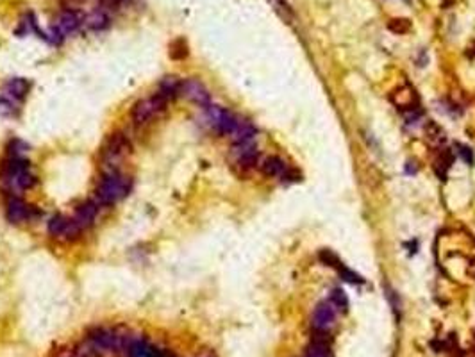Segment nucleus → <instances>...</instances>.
<instances>
[{"label": "nucleus", "mask_w": 475, "mask_h": 357, "mask_svg": "<svg viewBox=\"0 0 475 357\" xmlns=\"http://www.w3.org/2000/svg\"><path fill=\"white\" fill-rule=\"evenodd\" d=\"M38 184V175L25 157L8 156L0 163V189L8 196H20Z\"/></svg>", "instance_id": "f257e3e1"}, {"label": "nucleus", "mask_w": 475, "mask_h": 357, "mask_svg": "<svg viewBox=\"0 0 475 357\" xmlns=\"http://www.w3.org/2000/svg\"><path fill=\"white\" fill-rule=\"evenodd\" d=\"M132 191V179L120 170H111V172H102L100 179L95 188V198L100 207H109V205L118 204L123 200L129 193Z\"/></svg>", "instance_id": "f03ea898"}, {"label": "nucleus", "mask_w": 475, "mask_h": 357, "mask_svg": "<svg viewBox=\"0 0 475 357\" xmlns=\"http://www.w3.org/2000/svg\"><path fill=\"white\" fill-rule=\"evenodd\" d=\"M132 152V143L129 136L122 130L109 134L107 139L104 141L102 150H100V165L102 172H111V170H120V165L129 154Z\"/></svg>", "instance_id": "7ed1b4c3"}, {"label": "nucleus", "mask_w": 475, "mask_h": 357, "mask_svg": "<svg viewBox=\"0 0 475 357\" xmlns=\"http://www.w3.org/2000/svg\"><path fill=\"white\" fill-rule=\"evenodd\" d=\"M170 102H166L165 98L154 93L152 97H147L138 100L130 109V122L136 127H143L150 123L154 118H157L161 113H165Z\"/></svg>", "instance_id": "20e7f679"}, {"label": "nucleus", "mask_w": 475, "mask_h": 357, "mask_svg": "<svg viewBox=\"0 0 475 357\" xmlns=\"http://www.w3.org/2000/svg\"><path fill=\"white\" fill-rule=\"evenodd\" d=\"M81 27H83V16L74 9H64L54 20V25L50 27L47 39L54 45H61L68 36L75 34Z\"/></svg>", "instance_id": "39448f33"}, {"label": "nucleus", "mask_w": 475, "mask_h": 357, "mask_svg": "<svg viewBox=\"0 0 475 357\" xmlns=\"http://www.w3.org/2000/svg\"><path fill=\"white\" fill-rule=\"evenodd\" d=\"M47 231L54 240L70 243V241H75L81 238V234L84 232V229L74 220V216L55 215L48 220Z\"/></svg>", "instance_id": "423d86ee"}, {"label": "nucleus", "mask_w": 475, "mask_h": 357, "mask_svg": "<svg viewBox=\"0 0 475 357\" xmlns=\"http://www.w3.org/2000/svg\"><path fill=\"white\" fill-rule=\"evenodd\" d=\"M206 123L211 127L215 132L222 134V136H231L234 132L236 125L240 122V116L232 114L229 109L220 106H208L206 107Z\"/></svg>", "instance_id": "0eeeda50"}, {"label": "nucleus", "mask_w": 475, "mask_h": 357, "mask_svg": "<svg viewBox=\"0 0 475 357\" xmlns=\"http://www.w3.org/2000/svg\"><path fill=\"white\" fill-rule=\"evenodd\" d=\"M38 216V209L34 205L27 204L22 196H8L6 202V218L9 224H25V222H32Z\"/></svg>", "instance_id": "6e6552de"}, {"label": "nucleus", "mask_w": 475, "mask_h": 357, "mask_svg": "<svg viewBox=\"0 0 475 357\" xmlns=\"http://www.w3.org/2000/svg\"><path fill=\"white\" fill-rule=\"evenodd\" d=\"M179 97H184L186 100L196 104L198 107H208L211 106V93L204 86V83H200L198 79H182L181 81V90H179Z\"/></svg>", "instance_id": "1a4fd4ad"}, {"label": "nucleus", "mask_w": 475, "mask_h": 357, "mask_svg": "<svg viewBox=\"0 0 475 357\" xmlns=\"http://www.w3.org/2000/svg\"><path fill=\"white\" fill-rule=\"evenodd\" d=\"M232 159L240 168H252L254 165H257V149H255L254 141L234 143Z\"/></svg>", "instance_id": "9d476101"}, {"label": "nucleus", "mask_w": 475, "mask_h": 357, "mask_svg": "<svg viewBox=\"0 0 475 357\" xmlns=\"http://www.w3.org/2000/svg\"><path fill=\"white\" fill-rule=\"evenodd\" d=\"M29 91H31V83L24 77L8 79L4 83V86H2V95L13 98V100H16V102L20 104H22V100L29 95Z\"/></svg>", "instance_id": "9b49d317"}, {"label": "nucleus", "mask_w": 475, "mask_h": 357, "mask_svg": "<svg viewBox=\"0 0 475 357\" xmlns=\"http://www.w3.org/2000/svg\"><path fill=\"white\" fill-rule=\"evenodd\" d=\"M98 211H100V205H98L95 200L83 202V204L77 205V209H75L74 220L77 222L84 231H86V229H90L91 225L95 224V220H97V216H98Z\"/></svg>", "instance_id": "f8f14e48"}, {"label": "nucleus", "mask_w": 475, "mask_h": 357, "mask_svg": "<svg viewBox=\"0 0 475 357\" xmlns=\"http://www.w3.org/2000/svg\"><path fill=\"white\" fill-rule=\"evenodd\" d=\"M334 320H336V311L330 304H318L313 311V327L320 332L330 329L334 325Z\"/></svg>", "instance_id": "ddd939ff"}, {"label": "nucleus", "mask_w": 475, "mask_h": 357, "mask_svg": "<svg viewBox=\"0 0 475 357\" xmlns=\"http://www.w3.org/2000/svg\"><path fill=\"white\" fill-rule=\"evenodd\" d=\"M83 25L86 29H90V31H95V32L106 31V29L111 25V16L104 8H97V9H93V11L86 13V15L83 16Z\"/></svg>", "instance_id": "4468645a"}, {"label": "nucleus", "mask_w": 475, "mask_h": 357, "mask_svg": "<svg viewBox=\"0 0 475 357\" xmlns=\"http://www.w3.org/2000/svg\"><path fill=\"white\" fill-rule=\"evenodd\" d=\"M181 81L182 79H177L175 75H168V77L161 79V83L157 86L156 93L159 97H163L166 102H172L173 98L179 97V90H181Z\"/></svg>", "instance_id": "2eb2a0df"}, {"label": "nucleus", "mask_w": 475, "mask_h": 357, "mask_svg": "<svg viewBox=\"0 0 475 357\" xmlns=\"http://www.w3.org/2000/svg\"><path fill=\"white\" fill-rule=\"evenodd\" d=\"M261 170H263L264 175L268 177H284L288 172V165L281 159V157H266L263 163H261Z\"/></svg>", "instance_id": "dca6fc26"}, {"label": "nucleus", "mask_w": 475, "mask_h": 357, "mask_svg": "<svg viewBox=\"0 0 475 357\" xmlns=\"http://www.w3.org/2000/svg\"><path fill=\"white\" fill-rule=\"evenodd\" d=\"M255 127L252 125L248 120H241L238 122V125H236L234 132L231 134L229 137H232V141L234 143H243V141H254V136H255Z\"/></svg>", "instance_id": "f3484780"}, {"label": "nucleus", "mask_w": 475, "mask_h": 357, "mask_svg": "<svg viewBox=\"0 0 475 357\" xmlns=\"http://www.w3.org/2000/svg\"><path fill=\"white\" fill-rule=\"evenodd\" d=\"M306 357H332L329 341H325V339L322 338H314L313 343L307 346Z\"/></svg>", "instance_id": "a211bd4d"}, {"label": "nucleus", "mask_w": 475, "mask_h": 357, "mask_svg": "<svg viewBox=\"0 0 475 357\" xmlns=\"http://www.w3.org/2000/svg\"><path fill=\"white\" fill-rule=\"evenodd\" d=\"M20 113V102L0 93V114L8 118H16Z\"/></svg>", "instance_id": "6ab92c4d"}, {"label": "nucleus", "mask_w": 475, "mask_h": 357, "mask_svg": "<svg viewBox=\"0 0 475 357\" xmlns=\"http://www.w3.org/2000/svg\"><path fill=\"white\" fill-rule=\"evenodd\" d=\"M330 306H334L338 311H343L345 313L347 309H349V299H347V295L343 290H332L330 291Z\"/></svg>", "instance_id": "aec40b11"}, {"label": "nucleus", "mask_w": 475, "mask_h": 357, "mask_svg": "<svg viewBox=\"0 0 475 357\" xmlns=\"http://www.w3.org/2000/svg\"><path fill=\"white\" fill-rule=\"evenodd\" d=\"M8 156H13V157H24L25 152L29 150V145L25 141H22V139H11L8 145Z\"/></svg>", "instance_id": "412c9836"}, {"label": "nucleus", "mask_w": 475, "mask_h": 357, "mask_svg": "<svg viewBox=\"0 0 475 357\" xmlns=\"http://www.w3.org/2000/svg\"><path fill=\"white\" fill-rule=\"evenodd\" d=\"M409 27H411V22L405 18H395L388 24V29H391L393 32H398V34L409 31Z\"/></svg>", "instance_id": "4be33fe9"}, {"label": "nucleus", "mask_w": 475, "mask_h": 357, "mask_svg": "<svg viewBox=\"0 0 475 357\" xmlns=\"http://www.w3.org/2000/svg\"><path fill=\"white\" fill-rule=\"evenodd\" d=\"M270 4L274 6V9H277V13H279L281 16H284V18H291V9L284 0H270Z\"/></svg>", "instance_id": "5701e85b"}, {"label": "nucleus", "mask_w": 475, "mask_h": 357, "mask_svg": "<svg viewBox=\"0 0 475 357\" xmlns=\"http://www.w3.org/2000/svg\"><path fill=\"white\" fill-rule=\"evenodd\" d=\"M338 270H340V273H342L343 280H349V282H352V284H359V282H363V279H361V277H359V275H356V273H352V271H350V270H345V268H342V266H340Z\"/></svg>", "instance_id": "b1692460"}, {"label": "nucleus", "mask_w": 475, "mask_h": 357, "mask_svg": "<svg viewBox=\"0 0 475 357\" xmlns=\"http://www.w3.org/2000/svg\"><path fill=\"white\" fill-rule=\"evenodd\" d=\"M459 152L464 156V159H466V163H471V154H470V150H468L466 147H461V150H459Z\"/></svg>", "instance_id": "393cba45"}]
</instances>
